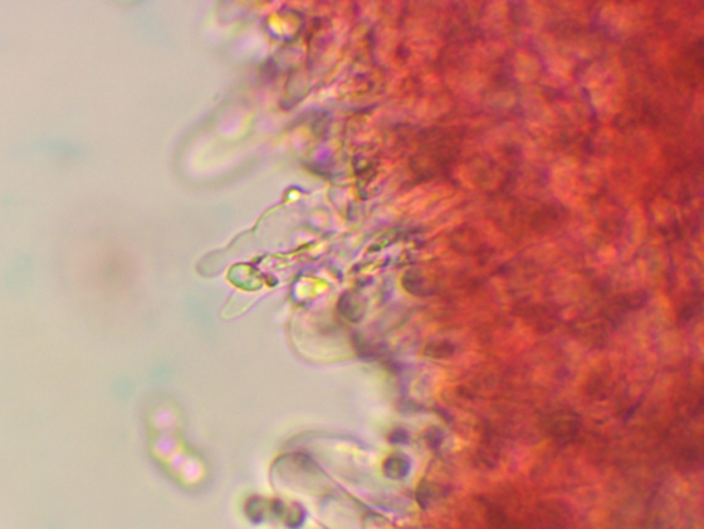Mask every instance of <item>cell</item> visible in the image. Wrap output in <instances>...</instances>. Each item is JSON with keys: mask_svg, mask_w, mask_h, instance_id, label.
Instances as JSON below:
<instances>
[{"mask_svg": "<svg viewBox=\"0 0 704 529\" xmlns=\"http://www.w3.org/2000/svg\"><path fill=\"white\" fill-rule=\"evenodd\" d=\"M579 432V421L573 414H561L552 424V433L560 440H571Z\"/></svg>", "mask_w": 704, "mask_h": 529, "instance_id": "obj_1", "label": "cell"}]
</instances>
